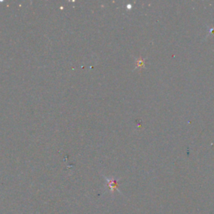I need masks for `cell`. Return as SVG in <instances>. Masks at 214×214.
I'll list each match as a JSON object with an SVG mask.
<instances>
[{"label":"cell","instance_id":"6da1fadb","mask_svg":"<svg viewBox=\"0 0 214 214\" xmlns=\"http://www.w3.org/2000/svg\"><path fill=\"white\" fill-rule=\"evenodd\" d=\"M108 184H109V186L112 190V191H113V190L116 189L117 186H118L116 180H113V179H108Z\"/></svg>","mask_w":214,"mask_h":214}]
</instances>
